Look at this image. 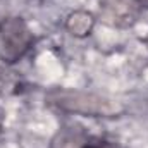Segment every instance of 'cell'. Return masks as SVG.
I'll list each match as a JSON object with an SVG mask.
<instances>
[{"label":"cell","mask_w":148,"mask_h":148,"mask_svg":"<svg viewBox=\"0 0 148 148\" xmlns=\"http://www.w3.org/2000/svg\"><path fill=\"white\" fill-rule=\"evenodd\" d=\"M103 10L105 14L114 19L117 24H121V21H131V14H133V3L131 0H105L103 3Z\"/></svg>","instance_id":"5"},{"label":"cell","mask_w":148,"mask_h":148,"mask_svg":"<svg viewBox=\"0 0 148 148\" xmlns=\"http://www.w3.org/2000/svg\"><path fill=\"white\" fill-rule=\"evenodd\" d=\"M95 17L91 12L86 10H74L66 19V29L74 38H84L93 31Z\"/></svg>","instance_id":"3"},{"label":"cell","mask_w":148,"mask_h":148,"mask_svg":"<svg viewBox=\"0 0 148 148\" xmlns=\"http://www.w3.org/2000/svg\"><path fill=\"white\" fill-rule=\"evenodd\" d=\"M35 38L21 17H7L0 23V60L14 64L31 48Z\"/></svg>","instance_id":"2"},{"label":"cell","mask_w":148,"mask_h":148,"mask_svg":"<svg viewBox=\"0 0 148 148\" xmlns=\"http://www.w3.org/2000/svg\"><path fill=\"white\" fill-rule=\"evenodd\" d=\"M136 3H140L141 7H145V9H148V0H134Z\"/></svg>","instance_id":"7"},{"label":"cell","mask_w":148,"mask_h":148,"mask_svg":"<svg viewBox=\"0 0 148 148\" xmlns=\"http://www.w3.org/2000/svg\"><path fill=\"white\" fill-rule=\"evenodd\" d=\"M47 102L62 112L90 117H115L124 112V107L110 98L77 90H52L47 95Z\"/></svg>","instance_id":"1"},{"label":"cell","mask_w":148,"mask_h":148,"mask_svg":"<svg viewBox=\"0 0 148 148\" xmlns=\"http://www.w3.org/2000/svg\"><path fill=\"white\" fill-rule=\"evenodd\" d=\"M88 145V136L81 127L66 126L52 140L50 148H84Z\"/></svg>","instance_id":"4"},{"label":"cell","mask_w":148,"mask_h":148,"mask_svg":"<svg viewBox=\"0 0 148 148\" xmlns=\"http://www.w3.org/2000/svg\"><path fill=\"white\" fill-rule=\"evenodd\" d=\"M84 148H121V147L115 145V143H109V141H98V143H90L88 141V145Z\"/></svg>","instance_id":"6"},{"label":"cell","mask_w":148,"mask_h":148,"mask_svg":"<svg viewBox=\"0 0 148 148\" xmlns=\"http://www.w3.org/2000/svg\"><path fill=\"white\" fill-rule=\"evenodd\" d=\"M2 131H3V115L0 112V134H2Z\"/></svg>","instance_id":"8"}]
</instances>
